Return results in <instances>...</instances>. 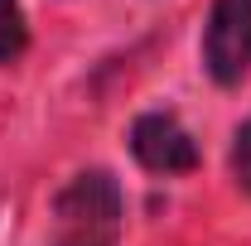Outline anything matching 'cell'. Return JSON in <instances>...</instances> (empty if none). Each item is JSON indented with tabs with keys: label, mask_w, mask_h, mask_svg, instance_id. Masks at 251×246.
I'll return each mask as SVG.
<instances>
[{
	"label": "cell",
	"mask_w": 251,
	"mask_h": 246,
	"mask_svg": "<svg viewBox=\"0 0 251 246\" xmlns=\"http://www.w3.org/2000/svg\"><path fill=\"white\" fill-rule=\"evenodd\" d=\"M203 63L213 82L232 87L247 77L251 63V0H213L208 34H203Z\"/></svg>",
	"instance_id": "obj_2"
},
{
	"label": "cell",
	"mask_w": 251,
	"mask_h": 246,
	"mask_svg": "<svg viewBox=\"0 0 251 246\" xmlns=\"http://www.w3.org/2000/svg\"><path fill=\"white\" fill-rule=\"evenodd\" d=\"M121 242V188L106 169H87L53 198L49 246H116Z\"/></svg>",
	"instance_id": "obj_1"
},
{
	"label": "cell",
	"mask_w": 251,
	"mask_h": 246,
	"mask_svg": "<svg viewBox=\"0 0 251 246\" xmlns=\"http://www.w3.org/2000/svg\"><path fill=\"white\" fill-rule=\"evenodd\" d=\"M232 174H237V184L251 193V121L237 130V145H232Z\"/></svg>",
	"instance_id": "obj_5"
},
{
	"label": "cell",
	"mask_w": 251,
	"mask_h": 246,
	"mask_svg": "<svg viewBox=\"0 0 251 246\" xmlns=\"http://www.w3.org/2000/svg\"><path fill=\"white\" fill-rule=\"evenodd\" d=\"M29 44V29H25V10L20 0H0V63H15Z\"/></svg>",
	"instance_id": "obj_4"
},
{
	"label": "cell",
	"mask_w": 251,
	"mask_h": 246,
	"mask_svg": "<svg viewBox=\"0 0 251 246\" xmlns=\"http://www.w3.org/2000/svg\"><path fill=\"white\" fill-rule=\"evenodd\" d=\"M130 150H135V159L145 169H155V174H188L198 164L193 135L174 116H164V111H150V116H140V121L130 125Z\"/></svg>",
	"instance_id": "obj_3"
}]
</instances>
